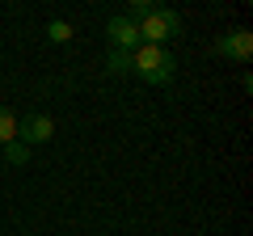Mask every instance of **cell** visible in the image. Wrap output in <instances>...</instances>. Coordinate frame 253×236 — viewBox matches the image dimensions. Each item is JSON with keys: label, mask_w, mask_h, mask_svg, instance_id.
<instances>
[{"label": "cell", "mask_w": 253, "mask_h": 236, "mask_svg": "<svg viewBox=\"0 0 253 236\" xmlns=\"http://www.w3.org/2000/svg\"><path fill=\"white\" fill-rule=\"evenodd\" d=\"M131 72H135L144 84H169L173 76H177V59H173L165 46L139 42L135 51H131Z\"/></svg>", "instance_id": "1"}, {"label": "cell", "mask_w": 253, "mask_h": 236, "mask_svg": "<svg viewBox=\"0 0 253 236\" xmlns=\"http://www.w3.org/2000/svg\"><path fill=\"white\" fill-rule=\"evenodd\" d=\"M177 34H181V17L173 9H152L144 21H139V42H148V46H165Z\"/></svg>", "instance_id": "2"}, {"label": "cell", "mask_w": 253, "mask_h": 236, "mask_svg": "<svg viewBox=\"0 0 253 236\" xmlns=\"http://www.w3.org/2000/svg\"><path fill=\"white\" fill-rule=\"evenodd\" d=\"M17 139L26 148L51 144V139H55V118L51 114H26V118H17Z\"/></svg>", "instance_id": "3"}, {"label": "cell", "mask_w": 253, "mask_h": 236, "mask_svg": "<svg viewBox=\"0 0 253 236\" xmlns=\"http://www.w3.org/2000/svg\"><path fill=\"white\" fill-rule=\"evenodd\" d=\"M106 38H110V51H135L139 46V26L131 17H123V13H118V17H110L106 21Z\"/></svg>", "instance_id": "4"}, {"label": "cell", "mask_w": 253, "mask_h": 236, "mask_svg": "<svg viewBox=\"0 0 253 236\" xmlns=\"http://www.w3.org/2000/svg\"><path fill=\"white\" fill-rule=\"evenodd\" d=\"M215 51L228 55V59H236V64H249V55H253V34H249V30H228V34L215 42Z\"/></svg>", "instance_id": "5"}, {"label": "cell", "mask_w": 253, "mask_h": 236, "mask_svg": "<svg viewBox=\"0 0 253 236\" xmlns=\"http://www.w3.org/2000/svg\"><path fill=\"white\" fill-rule=\"evenodd\" d=\"M13 139H17V114H13V110L0 101V148L13 144Z\"/></svg>", "instance_id": "6"}, {"label": "cell", "mask_w": 253, "mask_h": 236, "mask_svg": "<svg viewBox=\"0 0 253 236\" xmlns=\"http://www.w3.org/2000/svg\"><path fill=\"white\" fill-rule=\"evenodd\" d=\"M72 21H63V17H55V21H46V38L51 42H72Z\"/></svg>", "instance_id": "7"}, {"label": "cell", "mask_w": 253, "mask_h": 236, "mask_svg": "<svg viewBox=\"0 0 253 236\" xmlns=\"http://www.w3.org/2000/svg\"><path fill=\"white\" fill-rule=\"evenodd\" d=\"M106 72H110V76H126V72H131V55H126V51H110Z\"/></svg>", "instance_id": "8"}, {"label": "cell", "mask_w": 253, "mask_h": 236, "mask_svg": "<svg viewBox=\"0 0 253 236\" xmlns=\"http://www.w3.org/2000/svg\"><path fill=\"white\" fill-rule=\"evenodd\" d=\"M4 160H9V164H26L30 160V148L21 144V139H13V144H4Z\"/></svg>", "instance_id": "9"}, {"label": "cell", "mask_w": 253, "mask_h": 236, "mask_svg": "<svg viewBox=\"0 0 253 236\" xmlns=\"http://www.w3.org/2000/svg\"><path fill=\"white\" fill-rule=\"evenodd\" d=\"M152 9H156L152 0H131V4H126V13H123V17H131V21H135V26H139V21H144V17H148V13H152Z\"/></svg>", "instance_id": "10"}]
</instances>
